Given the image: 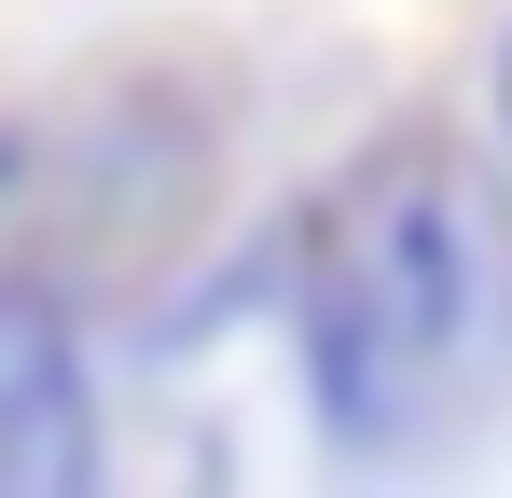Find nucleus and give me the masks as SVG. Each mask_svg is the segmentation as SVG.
Listing matches in <instances>:
<instances>
[{"label": "nucleus", "mask_w": 512, "mask_h": 498, "mask_svg": "<svg viewBox=\"0 0 512 498\" xmlns=\"http://www.w3.org/2000/svg\"><path fill=\"white\" fill-rule=\"evenodd\" d=\"M0 180H14V139H0Z\"/></svg>", "instance_id": "obj_4"}, {"label": "nucleus", "mask_w": 512, "mask_h": 498, "mask_svg": "<svg viewBox=\"0 0 512 498\" xmlns=\"http://www.w3.org/2000/svg\"><path fill=\"white\" fill-rule=\"evenodd\" d=\"M512 374V180L457 125H388L305 222L319 429L402 457Z\"/></svg>", "instance_id": "obj_1"}, {"label": "nucleus", "mask_w": 512, "mask_h": 498, "mask_svg": "<svg viewBox=\"0 0 512 498\" xmlns=\"http://www.w3.org/2000/svg\"><path fill=\"white\" fill-rule=\"evenodd\" d=\"M499 125H512V56H499Z\"/></svg>", "instance_id": "obj_3"}, {"label": "nucleus", "mask_w": 512, "mask_h": 498, "mask_svg": "<svg viewBox=\"0 0 512 498\" xmlns=\"http://www.w3.org/2000/svg\"><path fill=\"white\" fill-rule=\"evenodd\" d=\"M97 485V388L56 277H0V498H84Z\"/></svg>", "instance_id": "obj_2"}]
</instances>
